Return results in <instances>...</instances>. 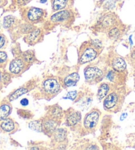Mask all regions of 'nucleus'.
Returning a JSON list of instances; mask_svg holds the SVG:
<instances>
[{
  "label": "nucleus",
  "mask_w": 135,
  "mask_h": 150,
  "mask_svg": "<svg viewBox=\"0 0 135 150\" xmlns=\"http://www.w3.org/2000/svg\"><path fill=\"white\" fill-rule=\"evenodd\" d=\"M60 91V83L53 77L46 78L41 84V92L47 98H53Z\"/></svg>",
  "instance_id": "f257e3e1"
},
{
  "label": "nucleus",
  "mask_w": 135,
  "mask_h": 150,
  "mask_svg": "<svg viewBox=\"0 0 135 150\" xmlns=\"http://www.w3.org/2000/svg\"><path fill=\"white\" fill-rule=\"evenodd\" d=\"M98 52L89 42L85 43L81 47L79 52V64H84L91 62L97 58Z\"/></svg>",
  "instance_id": "f03ea898"
},
{
  "label": "nucleus",
  "mask_w": 135,
  "mask_h": 150,
  "mask_svg": "<svg viewBox=\"0 0 135 150\" xmlns=\"http://www.w3.org/2000/svg\"><path fill=\"white\" fill-rule=\"evenodd\" d=\"M45 15V11L43 9L31 7L25 9L24 13H23V18L27 23L33 24L41 22L43 19Z\"/></svg>",
  "instance_id": "7ed1b4c3"
},
{
  "label": "nucleus",
  "mask_w": 135,
  "mask_h": 150,
  "mask_svg": "<svg viewBox=\"0 0 135 150\" xmlns=\"http://www.w3.org/2000/svg\"><path fill=\"white\" fill-rule=\"evenodd\" d=\"M117 17L113 13H107L100 17L96 25L99 31H108L113 27L116 26Z\"/></svg>",
  "instance_id": "20e7f679"
},
{
  "label": "nucleus",
  "mask_w": 135,
  "mask_h": 150,
  "mask_svg": "<svg viewBox=\"0 0 135 150\" xmlns=\"http://www.w3.org/2000/svg\"><path fill=\"white\" fill-rule=\"evenodd\" d=\"M101 112L97 109H93L85 115L84 119V126L87 130H93L97 126Z\"/></svg>",
  "instance_id": "39448f33"
},
{
  "label": "nucleus",
  "mask_w": 135,
  "mask_h": 150,
  "mask_svg": "<svg viewBox=\"0 0 135 150\" xmlns=\"http://www.w3.org/2000/svg\"><path fill=\"white\" fill-rule=\"evenodd\" d=\"M85 80L90 83H97L102 79L103 72L96 66H89L84 71Z\"/></svg>",
  "instance_id": "423d86ee"
},
{
  "label": "nucleus",
  "mask_w": 135,
  "mask_h": 150,
  "mask_svg": "<svg viewBox=\"0 0 135 150\" xmlns=\"http://www.w3.org/2000/svg\"><path fill=\"white\" fill-rule=\"evenodd\" d=\"M121 102V95L117 92L113 91L105 97L103 101V107L107 110L116 109Z\"/></svg>",
  "instance_id": "0eeeda50"
},
{
  "label": "nucleus",
  "mask_w": 135,
  "mask_h": 150,
  "mask_svg": "<svg viewBox=\"0 0 135 150\" xmlns=\"http://www.w3.org/2000/svg\"><path fill=\"white\" fill-rule=\"evenodd\" d=\"M60 122L46 115L42 119L43 132L48 136H52L53 133L58 128Z\"/></svg>",
  "instance_id": "6e6552de"
},
{
  "label": "nucleus",
  "mask_w": 135,
  "mask_h": 150,
  "mask_svg": "<svg viewBox=\"0 0 135 150\" xmlns=\"http://www.w3.org/2000/svg\"><path fill=\"white\" fill-rule=\"evenodd\" d=\"M27 65L22 58H15L10 62L9 70L11 74L17 76L22 74L25 70Z\"/></svg>",
  "instance_id": "1a4fd4ad"
},
{
  "label": "nucleus",
  "mask_w": 135,
  "mask_h": 150,
  "mask_svg": "<svg viewBox=\"0 0 135 150\" xmlns=\"http://www.w3.org/2000/svg\"><path fill=\"white\" fill-rule=\"evenodd\" d=\"M82 115L80 111L70 109L66 114V123L67 126H75L81 122Z\"/></svg>",
  "instance_id": "9d476101"
},
{
  "label": "nucleus",
  "mask_w": 135,
  "mask_h": 150,
  "mask_svg": "<svg viewBox=\"0 0 135 150\" xmlns=\"http://www.w3.org/2000/svg\"><path fill=\"white\" fill-rule=\"evenodd\" d=\"M72 13L69 10H62L51 15L50 21L53 23H62L70 19Z\"/></svg>",
  "instance_id": "9b49d317"
},
{
  "label": "nucleus",
  "mask_w": 135,
  "mask_h": 150,
  "mask_svg": "<svg viewBox=\"0 0 135 150\" xmlns=\"http://www.w3.org/2000/svg\"><path fill=\"white\" fill-rule=\"evenodd\" d=\"M79 79V74L77 71H72L62 77L61 83L64 87H69L76 85Z\"/></svg>",
  "instance_id": "f8f14e48"
},
{
  "label": "nucleus",
  "mask_w": 135,
  "mask_h": 150,
  "mask_svg": "<svg viewBox=\"0 0 135 150\" xmlns=\"http://www.w3.org/2000/svg\"><path fill=\"white\" fill-rule=\"evenodd\" d=\"M43 36V30L39 28H35L31 33H28L24 38L25 41L29 45H34L39 42Z\"/></svg>",
  "instance_id": "ddd939ff"
},
{
  "label": "nucleus",
  "mask_w": 135,
  "mask_h": 150,
  "mask_svg": "<svg viewBox=\"0 0 135 150\" xmlns=\"http://www.w3.org/2000/svg\"><path fill=\"white\" fill-rule=\"evenodd\" d=\"M16 123L11 118L0 120V129L5 132L10 133L16 130Z\"/></svg>",
  "instance_id": "4468645a"
},
{
  "label": "nucleus",
  "mask_w": 135,
  "mask_h": 150,
  "mask_svg": "<svg viewBox=\"0 0 135 150\" xmlns=\"http://www.w3.org/2000/svg\"><path fill=\"white\" fill-rule=\"evenodd\" d=\"M111 66L117 72L122 73L126 70V64L124 59L122 57L118 56L114 58L111 62Z\"/></svg>",
  "instance_id": "2eb2a0df"
},
{
  "label": "nucleus",
  "mask_w": 135,
  "mask_h": 150,
  "mask_svg": "<svg viewBox=\"0 0 135 150\" xmlns=\"http://www.w3.org/2000/svg\"><path fill=\"white\" fill-rule=\"evenodd\" d=\"M53 140L58 144H64V142L66 140L68 132L64 128H57L56 131L52 135Z\"/></svg>",
  "instance_id": "dca6fc26"
},
{
  "label": "nucleus",
  "mask_w": 135,
  "mask_h": 150,
  "mask_svg": "<svg viewBox=\"0 0 135 150\" xmlns=\"http://www.w3.org/2000/svg\"><path fill=\"white\" fill-rule=\"evenodd\" d=\"M12 107L9 100H4L0 105V120L8 118L11 112Z\"/></svg>",
  "instance_id": "f3484780"
},
{
  "label": "nucleus",
  "mask_w": 135,
  "mask_h": 150,
  "mask_svg": "<svg viewBox=\"0 0 135 150\" xmlns=\"http://www.w3.org/2000/svg\"><path fill=\"white\" fill-rule=\"evenodd\" d=\"M48 116L60 122V120L63 117V110L58 105H53L48 109Z\"/></svg>",
  "instance_id": "a211bd4d"
},
{
  "label": "nucleus",
  "mask_w": 135,
  "mask_h": 150,
  "mask_svg": "<svg viewBox=\"0 0 135 150\" xmlns=\"http://www.w3.org/2000/svg\"><path fill=\"white\" fill-rule=\"evenodd\" d=\"M31 90L30 87L27 86H22L19 88H18L17 89L15 90L14 92H12L8 96V100L9 101H13L17 99L18 98L22 96L24 94H26Z\"/></svg>",
  "instance_id": "6ab92c4d"
},
{
  "label": "nucleus",
  "mask_w": 135,
  "mask_h": 150,
  "mask_svg": "<svg viewBox=\"0 0 135 150\" xmlns=\"http://www.w3.org/2000/svg\"><path fill=\"white\" fill-rule=\"evenodd\" d=\"M69 0H51L52 9L54 11L64 9L68 6Z\"/></svg>",
  "instance_id": "aec40b11"
},
{
  "label": "nucleus",
  "mask_w": 135,
  "mask_h": 150,
  "mask_svg": "<svg viewBox=\"0 0 135 150\" xmlns=\"http://www.w3.org/2000/svg\"><path fill=\"white\" fill-rule=\"evenodd\" d=\"M110 91V85L107 83H101L97 91V99L99 100L103 99L108 95Z\"/></svg>",
  "instance_id": "412c9836"
},
{
  "label": "nucleus",
  "mask_w": 135,
  "mask_h": 150,
  "mask_svg": "<svg viewBox=\"0 0 135 150\" xmlns=\"http://www.w3.org/2000/svg\"><path fill=\"white\" fill-rule=\"evenodd\" d=\"M108 37L112 40H117L119 38L121 37V32L119 28L115 26V27L110 28L107 31Z\"/></svg>",
  "instance_id": "4be33fe9"
},
{
  "label": "nucleus",
  "mask_w": 135,
  "mask_h": 150,
  "mask_svg": "<svg viewBox=\"0 0 135 150\" xmlns=\"http://www.w3.org/2000/svg\"><path fill=\"white\" fill-rule=\"evenodd\" d=\"M22 58L23 59V60L25 62L26 64H30L33 63L35 61L36 57L35 55V53L33 52V51L28 50L23 53Z\"/></svg>",
  "instance_id": "5701e85b"
},
{
  "label": "nucleus",
  "mask_w": 135,
  "mask_h": 150,
  "mask_svg": "<svg viewBox=\"0 0 135 150\" xmlns=\"http://www.w3.org/2000/svg\"><path fill=\"white\" fill-rule=\"evenodd\" d=\"M28 127L34 131H37L38 132H43V124L42 120H33L28 123Z\"/></svg>",
  "instance_id": "b1692460"
},
{
  "label": "nucleus",
  "mask_w": 135,
  "mask_h": 150,
  "mask_svg": "<svg viewBox=\"0 0 135 150\" xmlns=\"http://www.w3.org/2000/svg\"><path fill=\"white\" fill-rule=\"evenodd\" d=\"M16 23V18L9 15L4 18V27L6 28H10L14 27Z\"/></svg>",
  "instance_id": "393cba45"
},
{
  "label": "nucleus",
  "mask_w": 135,
  "mask_h": 150,
  "mask_svg": "<svg viewBox=\"0 0 135 150\" xmlns=\"http://www.w3.org/2000/svg\"><path fill=\"white\" fill-rule=\"evenodd\" d=\"M7 54L6 52L0 51V68L6 67L7 63Z\"/></svg>",
  "instance_id": "a878e982"
},
{
  "label": "nucleus",
  "mask_w": 135,
  "mask_h": 150,
  "mask_svg": "<svg viewBox=\"0 0 135 150\" xmlns=\"http://www.w3.org/2000/svg\"><path fill=\"white\" fill-rule=\"evenodd\" d=\"M18 115L24 119H31L33 116V114L31 111L24 109H20L18 110Z\"/></svg>",
  "instance_id": "bb28decb"
},
{
  "label": "nucleus",
  "mask_w": 135,
  "mask_h": 150,
  "mask_svg": "<svg viewBox=\"0 0 135 150\" xmlns=\"http://www.w3.org/2000/svg\"><path fill=\"white\" fill-rule=\"evenodd\" d=\"M91 45H92L93 47L97 49V50H99L101 48H102V42H101V41L99 40H97V39H94V40H92L90 41V42Z\"/></svg>",
  "instance_id": "cd10ccee"
},
{
  "label": "nucleus",
  "mask_w": 135,
  "mask_h": 150,
  "mask_svg": "<svg viewBox=\"0 0 135 150\" xmlns=\"http://www.w3.org/2000/svg\"><path fill=\"white\" fill-rule=\"evenodd\" d=\"M77 95H78L77 94V91H72L68 93L66 98H67V99H70L72 100H75V99H76L77 97Z\"/></svg>",
  "instance_id": "c85d7f7f"
},
{
  "label": "nucleus",
  "mask_w": 135,
  "mask_h": 150,
  "mask_svg": "<svg viewBox=\"0 0 135 150\" xmlns=\"http://www.w3.org/2000/svg\"><path fill=\"white\" fill-rule=\"evenodd\" d=\"M1 80L4 84H8L11 80V76L9 74H4L3 76H1Z\"/></svg>",
  "instance_id": "c756f323"
},
{
  "label": "nucleus",
  "mask_w": 135,
  "mask_h": 150,
  "mask_svg": "<svg viewBox=\"0 0 135 150\" xmlns=\"http://www.w3.org/2000/svg\"><path fill=\"white\" fill-rule=\"evenodd\" d=\"M7 43V38L4 35L0 34V49L5 47Z\"/></svg>",
  "instance_id": "7c9ffc66"
},
{
  "label": "nucleus",
  "mask_w": 135,
  "mask_h": 150,
  "mask_svg": "<svg viewBox=\"0 0 135 150\" xmlns=\"http://www.w3.org/2000/svg\"><path fill=\"white\" fill-rule=\"evenodd\" d=\"M130 62L132 66L135 68V49H134L130 54Z\"/></svg>",
  "instance_id": "2f4dec72"
},
{
  "label": "nucleus",
  "mask_w": 135,
  "mask_h": 150,
  "mask_svg": "<svg viewBox=\"0 0 135 150\" xmlns=\"http://www.w3.org/2000/svg\"><path fill=\"white\" fill-rule=\"evenodd\" d=\"M15 1L19 6H25L30 1V0H15Z\"/></svg>",
  "instance_id": "473e14b6"
},
{
  "label": "nucleus",
  "mask_w": 135,
  "mask_h": 150,
  "mask_svg": "<svg viewBox=\"0 0 135 150\" xmlns=\"http://www.w3.org/2000/svg\"><path fill=\"white\" fill-rule=\"evenodd\" d=\"M20 103L21 105L23 106V107H26V106H27L28 105L29 101H28V100L27 99V98H24V99L21 100Z\"/></svg>",
  "instance_id": "72a5a7b5"
},
{
  "label": "nucleus",
  "mask_w": 135,
  "mask_h": 150,
  "mask_svg": "<svg viewBox=\"0 0 135 150\" xmlns=\"http://www.w3.org/2000/svg\"><path fill=\"white\" fill-rule=\"evenodd\" d=\"M40 3H41V4H45V3H46V2H47V0H40Z\"/></svg>",
  "instance_id": "f704fd0d"
},
{
  "label": "nucleus",
  "mask_w": 135,
  "mask_h": 150,
  "mask_svg": "<svg viewBox=\"0 0 135 150\" xmlns=\"http://www.w3.org/2000/svg\"><path fill=\"white\" fill-rule=\"evenodd\" d=\"M1 72H0V83H1V82L2 81V80H1Z\"/></svg>",
  "instance_id": "c9c22d12"
},
{
  "label": "nucleus",
  "mask_w": 135,
  "mask_h": 150,
  "mask_svg": "<svg viewBox=\"0 0 135 150\" xmlns=\"http://www.w3.org/2000/svg\"><path fill=\"white\" fill-rule=\"evenodd\" d=\"M4 0H0V5H1L2 3H3Z\"/></svg>",
  "instance_id": "e433bc0d"
},
{
  "label": "nucleus",
  "mask_w": 135,
  "mask_h": 150,
  "mask_svg": "<svg viewBox=\"0 0 135 150\" xmlns=\"http://www.w3.org/2000/svg\"><path fill=\"white\" fill-rule=\"evenodd\" d=\"M134 79H135V74H134Z\"/></svg>",
  "instance_id": "4c0bfd02"
}]
</instances>
